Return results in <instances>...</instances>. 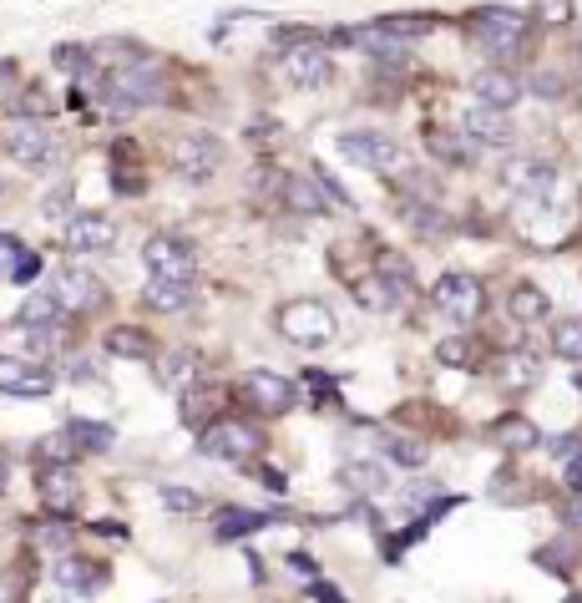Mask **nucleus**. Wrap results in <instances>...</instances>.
Instances as JSON below:
<instances>
[{
    "label": "nucleus",
    "mask_w": 582,
    "mask_h": 603,
    "mask_svg": "<svg viewBox=\"0 0 582 603\" xmlns=\"http://www.w3.org/2000/svg\"><path fill=\"white\" fill-rule=\"evenodd\" d=\"M36 492H41V507L51 517H71L81 507V482H76L71 467H46L41 482H36Z\"/></svg>",
    "instance_id": "nucleus-18"
},
{
    "label": "nucleus",
    "mask_w": 582,
    "mask_h": 603,
    "mask_svg": "<svg viewBox=\"0 0 582 603\" xmlns=\"http://www.w3.org/2000/svg\"><path fill=\"white\" fill-rule=\"evenodd\" d=\"M567 603H582V598H567Z\"/></svg>",
    "instance_id": "nucleus-57"
},
{
    "label": "nucleus",
    "mask_w": 582,
    "mask_h": 603,
    "mask_svg": "<svg viewBox=\"0 0 582 603\" xmlns=\"http://www.w3.org/2000/svg\"><path fill=\"white\" fill-rule=\"evenodd\" d=\"M107 350L122 355V360H152V355H157V345H152L147 330H137V325H117V330L107 335Z\"/></svg>",
    "instance_id": "nucleus-28"
},
{
    "label": "nucleus",
    "mask_w": 582,
    "mask_h": 603,
    "mask_svg": "<svg viewBox=\"0 0 582 603\" xmlns=\"http://www.w3.org/2000/svg\"><path fill=\"white\" fill-rule=\"evenodd\" d=\"M56 375L46 365H31V360H16V355H0V391L6 396H26V401H41L51 396Z\"/></svg>",
    "instance_id": "nucleus-15"
},
{
    "label": "nucleus",
    "mask_w": 582,
    "mask_h": 603,
    "mask_svg": "<svg viewBox=\"0 0 582 603\" xmlns=\"http://www.w3.org/2000/svg\"><path fill=\"white\" fill-rule=\"evenodd\" d=\"M173 168L183 173V178H213L218 168H223V142L213 137V132H183L178 142H173Z\"/></svg>",
    "instance_id": "nucleus-12"
},
{
    "label": "nucleus",
    "mask_w": 582,
    "mask_h": 603,
    "mask_svg": "<svg viewBox=\"0 0 582 603\" xmlns=\"http://www.w3.org/2000/svg\"><path fill=\"white\" fill-rule=\"evenodd\" d=\"M41 208H46V218H66V208H71V193L61 188V193H51V198H46Z\"/></svg>",
    "instance_id": "nucleus-47"
},
{
    "label": "nucleus",
    "mask_w": 582,
    "mask_h": 603,
    "mask_svg": "<svg viewBox=\"0 0 582 603\" xmlns=\"http://www.w3.org/2000/svg\"><path fill=\"white\" fill-rule=\"evenodd\" d=\"M284 77H289L299 92L324 87V77H329V51H324L319 41H299V46H289V51H284Z\"/></svg>",
    "instance_id": "nucleus-17"
},
{
    "label": "nucleus",
    "mask_w": 582,
    "mask_h": 603,
    "mask_svg": "<svg viewBox=\"0 0 582 603\" xmlns=\"http://www.w3.org/2000/svg\"><path fill=\"white\" fill-rule=\"evenodd\" d=\"M426 142H431V153H436V158H446V163H461V158H466L461 137H451V132H446V137H441V132H426Z\"/></svg>",
    "instance_id": "nucleus-40"
},
{
    "label": "nucleus",
    "mask_w": 582,
    "mask_h": 603,
    "mask_svg": "<svg viewBox=\"0 0 582 603\" xmlns=\"http://www.w3.org/2000/svg\"><path fill=\"white\" fill-rule=\"evenodd\" d=\"M142 259H147L152 279H173V284H193L198 279V254L178 234H152L147 249H142Z\"/></svg>",
    "instance_id": "nucleus-6"
},
{
    "label": "nucleus",
    "mask_w": 582,
    "mask_h": 603,
    "mask_svg": "<svg viewBox=\"0 0 582 603\" xmlns=\"http://www.w3.org/2000/svg\"><path fill=\"white\" fill-rule=\"evenodd\" d=\"M279 198H284V208L299 213V218L329 213V208H324V188H319L314 178H284V183H279Z\"/></svg>",
    "instance_id": "nucleus-21"
},
{
    "label": "nucleus",
    "mask_w": 582,
    "mask_h": 603,
    "mask_svg": "<svg viewBox=\"0 0 582 603\" xmlns=\"http://www.w3.org/2000/svg\"><path fill=\"white\" fill-rule=\"evenodd\" d=\"M16 112H21V122H46L51 117V97L31 87L26 97H16Z\"/></svg>",
    "instance_id": "nucleus-38"
},
{
    "label": "nucleus",
    "mask_w": 582,
    "mask_h": 603,
    "mask_svg": "<svg viewBox=\"0 0 582 603\" xmlns=\"http://www.w3.org/2000/svg\"><path fill=\"white\" fill-rule=\"evenodd\" d=\"M6 147H11L16 163H26V168H36V173H46V168H56V163L66 158L61 137H56L46 122H16L11 137H6Z\"/></svg>",
    "instance_id": "nucleus-7"
},
{
    "label": "nucleus",
    "mask_w": 582,
    "mask_h": 603,
    "mask_svg": "<svg viewBox=\"0 0 582 603\" xmlns=\"http://www.w3.org/2000/svg\"><path fill=\"white\" fill-rule=\"evenodd\" d=\"M147 305L162 315H178L193 305V284H173V279H147Z\"/></svg>",
    "instance_id": "nucleus-27"
},
{
    "label": "nucleus",
    "mask_w": 582,
    "mask_h": 603,
    "mask_svg": "<svg viewBox=\"0 0 582 603\" xmlns=\"http://www.w3.org/2000/svg\"><path fill=\"white\" fill-rule=\"evenodd\" d=\"M431 299H436V310L446 320H456V325H471L481 315V305H486L481 279H471V274H441L436 289H431Z\"/></svg>",
    "instance_id": "nucleus-9"
},
{
    "label": "nucleus",
    "mask_w": 582,
    "mask_h": 603,
    "mask_svg": "<svg viewBox=\"0 0 582 603\" xmlns=\"http://www.w3.org/2000/svg\"><path fill=\"white\" fill-rule=\"evenodd\" d=\"M304 381H309V391H314V396H335V381H329L324 370H304Z\"/></svg>",
    "instance_id": "nucleus-46"
},
{
    "label": "nucleus",
    "mask_w": 582,
    "mask_h": 603,
    "mask_svg": "<svg viewBox=\"0 0 582 603\" xmlns=\"http://www.w3.org/2000/svg\"><path fill=\"white\" fill-rule=\"evenodd\" d=\"M471 92H476V107H486V112H507V107H517L522 102V77L517 71H507V66H481L476 77H471Z\"/></svg>",
    "instance_id": "nucleus-14"
},
{
    "label": "nucleus",
    "mask_w": 582,
    "mask_h": 603,
    "mask_svg": "<svg viewBox=\"0 0 582 603\" xmlns=\"http://www.w3.org/2000/svg\"><path fill=\"white\" fill-rule=\"evenodd\" d=\"M572 386H577V391H582V375H572Z\"/></svg>",
    "instance_id": "nucleus-56"
},
{
    "label": "nucleus",
    "mask_w": 582,
    "mask_h": 603,
    "mask_svg": "<svg viewBox=\"0 0 582 603\" xmlns=\"http://www.w3.org/2000/svg\"><path fill=\"white\" fill-rule=\"evenodd\" d=\"M56 578H61V588L66 593H97L102 583H107V568L102 563H92V558H61L56 563Z\"/></svg>",
    "instance_id": "nucleus-20"
},
{
    "label": "nucleus",
    "mask_w": 582,
    "mask_h": 603,
    "mask_svg": "<svg viewBox=\"0 0 582 603\" xmlns=\"http://www.w3.org/2000/svg\"><path fill=\"white\" fill-rule=\"evenodd\" d=\"M198 446H203V457L238 462V457H254V451H259V431L243 426V421H213V426H203Z\"/></svg>",
    "instance_id": "nucleus-13"
},
{
    "label": "nucleus",
    "mask_w": 582,
    "mask_h": 603,
    "mask_svg": "<svg viewBox=\"0 0 582 603\" xmlns=\"http://www.w3.org/2000/svg\"><path fill=\"white\" fill-rule=\"evenodd\" d=\"M162 375L157 381L168 386V391H188L193 381H198V370H203V360L193 355V350H173V355H162V365H157Z\"/></svg>",
    "instance_id": "nucleus-25"
},
{
    "label": "nucleus",
    "mask_w": 582,
    "mask_h": 603,
    "mask_svg": "<svg viewBox=\"0 0 582 603\" xmlns=\"http://www.w3.org/2000/svg\"><path fill=\"white\" fill-rule=\"evenodd\" d=\"M243 401L259 416H289L299 391H294V381H284V375H274V370H248L243 375Z\"/></svg>",
    "instance_id": "nucleus-11"
},
{
    "label": "nucleus",
    "mask_w": 582,
    "mask_h": 603,
    "mask_svg": "<svg viewBox=\"0 0 582 603\" xmlns=\"http://www.w3.org/2000/svg\"><path fill=\"white\" fill-rule=\"evenodd\" d=\"M502 188L517 193L522 203H552V193H557V168L542 163V158H507Z\"/></svg>",
    "instance_id": "nucleus-10"
},
{
    "label": "nucleus",
    "mask_w": 582,
    "mask_h": 603,
    "mask_svg": "<svg viewBox=\"0 0 582 603\" xmlns=\"http://www.w3.org/2000/svg\"><path fill=\"white\" fill-rule=\"evenodd\" d=\"M552 451H557L562 462H572V457H582V436H557V441H552Z\"/></svg>",
    "instance_id": "nucleus-45"
},
{
    "label": "nucleus",
    "mask_w": 582,
    "mask_h": 603,
    "mask_svg": "<svg viewBox=\"0 0 582 603\" xmlns=\"http://www.w3.org/2000/svg\"><path fill=\"white\" fill-rule=\"evenodd\" d=\"M562 477H567V487H572V492H582V457L562 462Z\"/></svg>",
    "instance_id": "nucleus-48"
},
{
    "label": "nucleus",
    "mask_w": 582,
    "mask_h": 603,
    "mask_svg": "<svg viewBox=\"0 0 582 603\" xmlns=\"http://www.w3.org/2000/svg\"><path fill=\"white\" fill-rule=\"evenodd\" d=\"M496 375H502V386H507V391H527V386H537L542 365H537V355H527V350H512V355H502V365H496Z\"/></svg>",
    "instance_id": "nucleus-26"
},
{
    "label": "nucleus",
    "mask_w": 582,
    "mask_h": 603,
    "mask_svg": "<svg viewBox=\"0 0 582 603\" xmlns=\"http://www.w3.org/2000/svg\"><path fill=\"white\" fill-rule=\"evenodd\" d=\"M385 36H395V41H415V36H426V31H436V21L431 16H385V21H375Z\"/></svg>",
    "instance_id": "nucleus-36"
},
{
    "label": "nucleus",
    "mask_w": 582,
    "mask_h": 603,
    "mask_svg": "<svg viewBox=\"0 0 582 603\" xmlns=\"http://www.w3.org/2000/svg\"><path fill=\"white\" fill-rule=\"evenodd\" d=\"M66 431L81 451H112V441H117L112 426H97V421H66Z\"/></svg>",
    "instance_id": "nucleus-34"
},
{
    "label": "nucleus",
    "mask_w": 582,
    "mask_h": 603,
    "mask_svg": "<svg viewBox=\"0 0 582 603\" xmlns=\"http://www.w3.org/2000/svg\"><path fill=\"white\" fill-rule=\"evenodd\" d=\"M56 315H61V305H56V294L46 289H36V294H26V305H21V325H31V330H46V325H56Z\"/></svg>",
    "instance_id": "nucleus-31"
},
{
    "label": "nucleus",
    "mask_w": 582,
    "mask_h": 603,
    "mask_svg": "<svg viewBox=\"0 0 582 603\" xmlns=\"http://www.w3.org/2000/svg\"><path fill=\"white\" fill-rule=\"evenodd\" d=\"M279 330L299 350H324L340 335V320H335V310H329L324 299H289V305L279 310Z\"/></svg>",
    "instance_id": "nucleus-1"
},
{
    "label": "nucleus",
    "mask_w": 582,
    "mask_h": 603,
    "mask_svg": "<svg viewBox=\"0 0 582 603\" xmlns=\"http://www.w3.org/2000/svg\"><path fill=\"white\" fill-rule=\"evenodd\" d=\"M0 603H6V593H0Z\"/></svg>",
    "instance_id": "nucleus-58"
},
{
    "label": "nucleus",
    "mask_w": 582,
    "mask_h": 603,
    "mask_svg": "<svg viewBox=\"0 0 582 603\" xmlns=\"http://www.w3.org/2000/svg\"><path fill=\"white\" fill-rule=\"evenodd\" d=\"M491 441L502 446V451H512V457H522V451H532L537 441H542V431L527 421V416H502L491 426Z\"/></svg>",
    "instance_id": "nucleus-22"
},
{
    "label": "nucleus",
    "mask_w": 582,
    "mask_h": 603,
    "mask_svg": "<svg viewBox=\"0 0 582 603\" xmlns=\"http://www.w3.org/2000/svg\"><path fill=\"white\" fill-rule=\"evenodd\" d=\"M36 457H46V467H71V462L81 457V446H76V441H71V431L61 426V431L41 436V446H36Z\"/></svg>",
    "instance_id": "nucleus-30"
},
{
    "label": "nucleus",
    "mask_w": 582,
    "mask_h": 603,
    "mask_svg": "<svg viewBox=\"0 0 582 603\" xmlns=\"http://www.w3.org/2000/svg\"><path fill=\"white\" fill-rule=\"evenodd\" d=\"M512 122H507V112H486V107H471L466 117H461V137L466 142H481V147H507L512 142Z\"/></svg>",
    "instance_id": "nucleus-19"
},
{
    "label": "nucleus",
    "mask_w": 582,
    "mask_h": 603,
    "mask_svg": "<svg viewBox=\"0 0 582 603\" xmlns=\"http://www.w3.org/2000/svg\"><path fill=\"white\" fill-rule=\"evenodd\" d=\"M340 477H345V487H355V492H385V482H390L380 462H345Z\"/></svg>",
    "instance_id": "nucleus-32"
},
{
    "label": "nucleus",
    "mask_w": 582,
    "mask_h": 603,
    "mask_svg": "<svg viewBox=\"0 0 582 603\" xmlns=\"http://www.w3.org/2000/svg\"><path fill=\"white\" fill-rule=\"evenodd\" d=\"M436 360H441V365H456V370L471 365V340H461V335H456V340H441V345H436Z\"/></svg>",
    "instance_id": "nucleus-39"
},
{
    "label": "nucleus",
    "mask_w": 582,
    "mask_h": 603,
    "mask_svg": "<svg viewBox=\"0 0 582 603\" xmlns=\"http://www.w3.org/2000/svg\"><path fill=\"white\" fill-rule=\"evenodd\" d=\"M340 153L370 173H405V147L390 132H340Z\"/></svg>",
    "instance_id": "nucleus-5"
},
{
    "label": "nucleus",
    "mask_w": 582,
    "mask_h": 603,
    "mask_svg": "<svg viewBox=\"0 0 582 603\" xmlns=\"http://www.w3.org/2000/svg\"><path fill=\"white\" fill-rule=\"evenodd\" d=\"M552 355L582 360V315H562V320L552 325Z\"/></svg>",
    "instance_id": "nucleus-29"
},
{
    "label": "nucleus",
    "mask_w": 582,
    "mask_h": 603,
    "mask_svg": "<svg viewBox=\"0 0 582 603\" xmlns=\"http://www.w3.org/2000/svg\"><path fill=\"white\" fill-rule=\"evenodd\" d=\"M117 244V223L107 213H76L66 223V249L71 254H107Z\"/></svg>",
    "instance_id": "nucleus-16"
},
{
    "label": "nucleus",
    "mask_w": 582,
    "mask_h": 603,
    "mask_svg": "<svg viewBox=\"0 0 582 603\" xmlns=\"http://www.w3.org/2000/svg\"><path fill=\"white\" fill-rule=\"evenodd\" d=\"M56 345H61V330H56V325H46V330H31V350H36V355H51Z\"/></svg>",
    "instance_id": "nucleus-43"
},
{
    "label": "nucleus",
    "mask_w": 582,
    "mask_h": 603,
    "mask_svg": "<svg viewBox=\"0 0 582 603\" xmlns=\"http://www.w3.org/2000/svg\"><path fill=\"white\" fill-rule=\"evenodd\" d=\"M355 299H360V310H370V315H390V310H400L405 299H410V264L405 259H380V269L375 274H365L360 284H355Z\"/></svg>",
    "instance_id": "nucleus-4"
},
{
    "label": "nucleus",
    "mask_w": 582,
    "mask_h": 603,
    "mask_svg": "<svg viewBox=\"0 0 582 603\" xmlns=\"http://www.w3.org/2000/svg\"><path fill=\"white\" fill-rule=\"evenodd\" d=\"M385 457L395 462V467H426V446L415 441V436H385Z\"/></svg>",
    "instance_id": "nucleus-35"
},
{
    "label": "nucleus",
    "mask_w": 582,
    "mask_h": 603,
    "mask_svg": "<svg viewBox=\"0 0 582 603\" xmlns=\"http://www.w3.org/2000/svg\"><path fill=\"white\" fill-rule=\"evenodd\" d=\"M547 310H552V299H547L537 284H517V289L507 294V315H512L517 325H537V320H547Z\"/></svg>",
    "instance_id": "nucleus-23"
},
{
    "label": "nucleus",
    "mask_w": 582,
    "mask_h": 603,
    "mask_svg": "<svg viewBox=\"0 0 582 603\" xmlns=\"http://www.w3.org/2000/svg\"><path fill=\"white\" fill-rule=\"evenodd\" d=\"M527 21L532 11L527 6H481L476 11V41L486 56H517L522 41H527Z\"/></svg>",
    "instance_id": "nucleus-3"
},
{
    "label": "nucleus",
    "mask_w": 582,
    "mask_h": 603,
    "mask_svg": "<svg viewBox=\"0 0 582 603\" xmlns=\"http://www.w3.org/2000/svg\"><path fill=\"white\" fill-rule=\"evenodd\" d=\"M162 507H168V512H203V492H193V487H162Z\"/></svg>",
    "instance_id": "nucleus-37"
},
{
    "label": "nucleus",
    "mask_w": 582,
    "mask_h": 603,
    "mask_svg": "<svg viewBox=\"0 0 582 603\" xmlns=\"http://www.w3.org/2000/svg\"><path fill=\"white\" fill-rule=\"evenodd\" d=\"M567 527H582V492L567 502Z\"/></svg>",
    "instance_id": "nucleus-52"
},
{
    "label": "nucleus",
    "mask_w": 582,
    "mask_h": 603,
    "mask_svg": "<svg viewBox=\"0 0 582 603\" xmlns=\"http://www.w3.org/2000/svg\"><path fill=\"white\" fill-rule=\"evenodd\" d=\"M309 593H314L319 603H345V598H340L335 588H329V583H309Z\"/></svg>",
    "instance_id": "nucleus-50"
},
{
    "label": "nucleus",
    "mask_w": 582,
    "mask_h": 603,
    "mask_svg": "<svg viewBox=\"0 0 582 603\" xmlns=\"http://www.w3.org/2000/svg\"><path fill=\"white\" fill-rule=\"evenodd\" d=\"M36 543H41V548H66V527H61V522L41 527V533H36Z\"/></svg>",
    "instance_id": "nucleus-44"
},
{
    "label": "nucleus",
    "mask_w": 582,
    "mask_h": 603,
    "mask_svg": "<svg viewBox=\"0 0 582 603\" xmlns=\"http://www.w3.org/2000/svg\"><path fill=\"white\" fill-rule=\"evenodd\" d=\"M269 517L264 512H243V507H223L218 517H213V538L218 543H238V538H248V533H259Z\"/></svg>",
    "instance_id": "nucleus-24"
},
{
    "label": "nucleus",
    "mask_w": 582,
    "mask_h": 603,
    "mask_svg": "<svg viewBox=\"0 0 582 603\" xmlns=\"http://www.w3.org/2000/svg\"><path fill=\"white\" fill-rule=\"evenodd\" d=\"M87 61H92L87 46H71V41L56 46V66H61V71H87Z\"/></svg>",
    "instance_id": "nucleus-41"
},
{
    "label": "nucleus",
    "mask_w": 582,
    "mask_h": 603,
    "mask_svg": "<svg viewBox=\"0 0 582 603\" xmlns=\"http://www.w3.org/2000/svg\"><path fill=\"white\" fill-rule=\"evenodd\" d=\"M36 603H66V598H61V593H46V598H36Z\"/></svg>",
    "instance_id": "nucleus-55"
},
{
    "label": "nucleus",
    "mask_w": 582,
    "mask_h": 603,
    "mask_svg": "<svg viewBox=\"0 0 582 603\" xmlns=\"http://www.w3.org/2000/svg\"><path fill=\"white\" fill-rule=\"evenodd\" d=\"M36 269H41V259H36V254H26V259L16 264V274H11V279H31Z\"/></svg>",
    "instance_id": "nucleus-51"
},
{
    "label": "nucleus",
    "mask_w": 582,
    "mask_h": 603,
    "mask_svg": "<svg viewBox=\"0 0 582 603\" xmlns=\"http://www.w3.org/2000/svg\"><path fill=\"white\" fill-rule=\"evenodd\" d=\"M51 294H56L61 310H76V315H92V310L107 305V284L81 264H61L56 279H51Z\"/></svg>",
    "instance_id": "nucleus-8"
},
{
    "label": "nucleus",
    "mask_w": 582,
    "mask_h": 603,
    "mask_svg": "<svg viewBox=\"0 0 582 603\" xmlns=\"http://www.w3.org/2000/svg\"><path fill=\"white\" fill-rule=\"evenodd\" d=\"M557 87H562V77H552V71H542V77H537V92H542V97H562Z\"/></svg>",
    "instance_id": "nucleus-49"
},
{
    "label": "nucleus",
    "mask_w": 582,
    "mask_h": 603,
    "mask_svg": "<svg viewBox=\"0 0 582 603\" xmlns=\"http://www.w3.org/2000/svg\"><path fill=\"white\" fill-rule=\"evenodd\" d=\"M26 259V249H21V239H11V234H0V274H16V264Z\"/></svg>",
    "instance_id": "nucleus-42"
},
{
    "label": "nucleus",
    "mask_w": 582,
    "mask_h": 603,
    "mask_svg": "<svg viewBox=\"0 0 582 603\" xmlns=\"http://www.w3.org/2000/svg\"><path fill=\"white\" fill-rule=\"evenodd\" d=\"M537 11H542L547 21H567V16H572V6H537Z\"/></svg>",
    "instance_id": "nucleus-53"
},
{
    "label": "nucleus",
    "mask_w": 582,
    "mask_h": 603,
    "mask_svg": "<svg viewBox=\"0 0 582 603\" xmlns=\"http://www.w3.org/2000/svg\"><path fill=\"white\" fill-rule=\"evenodd\" d=\"M6 477H11V472H6V457H0V492H6Z\"/></svg>",
    "instance_id": "nucleus-54"
},
{
    "label": "nucleus",
    "mask_w": 582,
    "mask_h": 603,
    "mask_svg": "<svg viewBox=\"0 0 582 603\" xmlns=\"http://www.w3.org/2000/svg\"><path fill=\"white\" fill-rule=\"evenodd\" d=\"M415 234H426V239H436V234H446V213L441 208H431V203H405V213H400Z\"/></svg>",
    "instance_id": "nucleus-33"
},
{
    "label": "nucleus",
    "mask_w": 582,
    "mask_h": 603,
    "mask_svg": "<svg viewBox=\"0 0 582 603\" xmlns=\"http://www.w3.org/2000/svg\"><path fill=\"white\" fill-rule=\"evenodd\" d=\"M168 97V82L152 61H132V66H112L107 71V102L117 112H132V107H157Z\"/></svg>",
    "instance_id": "nucleus-2"
}]
</instances>
